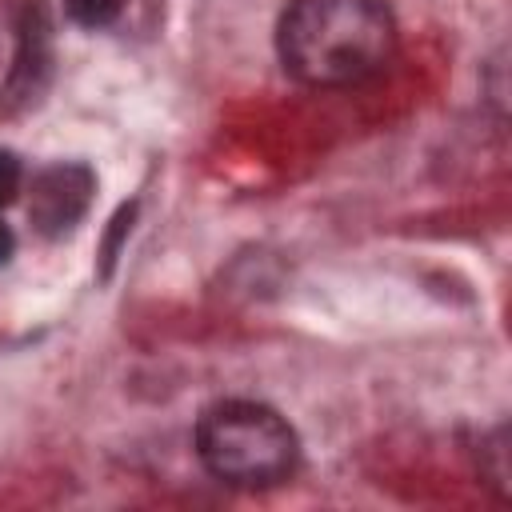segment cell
I'll list each match as a JSON object with an SVG mask.
<instances>
[{
  "label": "cell",
  "instance_id": "cell-7",
  "mask_svg": "<svg viewBox=\"0 0 512 512\" xmlns=\"http://www.w3.org/2000/svg\"><path fill=\"white\" fill-rule=\"evenodd\" d=\"M132 212H136V208H132V204H124V208H120V212L112 216V232H108V240H104V272H108V264L116 260V248H120V236H124V232L132 228Z\"/></svg>",
  "mask_w": 512,
  "mask_h": 512
},
{
  "label": "cell",
  "instance_id": "cell-1",
  "mask_svg": "<svg viewBox=\"0 0 512 512\" xmlns=\"http://www.w3.org/2000/svg\"><path fill=\"white\" fill-rule=\"evenodd\" d=\"M276 48L284 72L308 88L360 84L392 60L396 16L384 0H292Z\"/></svg>",
  "mask_w": 512,
  "mask_h": 512
},
{
  "label": "cell",
  "instance_id": "cell-6",
  "mask_svg": "<svg viewBox=\"0 0 512 512\" xmlns=\"http://www.w3.org/2000/svg\"><path fill=\"white\" fill-rule=\"evenodd\" d=\"M16 192H20V160L8 148H0V204H8Z\"/></svg>",
  "mask_w": 512,
  "mask_h": 512
},
{
  "label": "cell",
  "instance_id": "cell-8",
  "mask_svg": "<svg viewBox=\"0 0 512 512\" xmlns=\"http://www.w3.org/2000/svg\"><path fill=\"white\" fill-rule=\"evenodd\" d=\"M12 248H16V236H12V228H8V224H0V264H8Z\"/></svg>",
  "mask_w": 512,
  "mask_h": 512
},
{
  "label": "cell",
  "instance_id": "cell-5",
  "mask_svg": "<svg viewBox=\"0 0 512 512\" xmlns=\"http://www.w3.org/2000/svg\"><path fill=\"white\" fill-rule=\"evenodd\" d=\"M64 8H68V16H72L76 24H84V28H104V24H112V20L120 16L124 0H64Z\"/></svg>",
  "mask_w": 512,
  "mask_h": 512
},
{
  "label": "cell",
  "instance_id": "cell-2",
  "mask_svg": "<svg viewBox=\"0 0 512 512\" xmlns=\"http://www.w3.org/2000/svg\"><path fill=\"white\" fill-rule=\"evenodd\" d=\"M204 468L236 488H268L292 476L300 444L292 424L256 400H220L196 424Z\"/></svg>",
  "mask_w": 512,
  "mask_h": 512
},
{
  "label": "cell",
  "instance_id": "cell-4",
  "mask_svg": "<svg viewBox=\"0 0 512 512\" xmlns=\"http://www.w3.org/2000/svg\"><path fill=\"white\" fill-rule=\"evenodd\" d=\"M16 64L8 72V92H4V108H20L32 104L48 80V64H52V28H48V12L44 4L28 0L16 24Z\"/></svg>",
  "mask_w": 512,
  "mask_h": 512
},
{
  "label": "cell",
  "instance_id": "cell-3",
  "mask_svg": "<svg viewBox=\"0 0 512 512\" xmlns=\"http://www.w3.org/2000/svg\"><path fill=\"white\" fill-rule=\"evenodd\" d=\"M92 192H96V176L88 164H76V160H60V164H48L32 176V192H28V216H32V228L48 240L56 236H68L88 204H92Z\"/></svg>",
  "mask_w": 512,
  "mask_h": 512
}]
</instances>
